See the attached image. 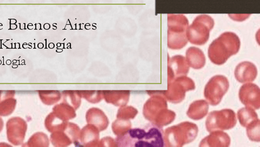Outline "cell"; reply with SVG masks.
Masks as SVG:
<instances>
[{
	"label": "cell",
	"mask_w": 260,
	"mask_h": 147,
	"mask_svg": "<svg viewBox=\"0 0 260 147\" xmlns=\"http://www.w3.org/2000/svg\"><path fill=\"white\" fill-rule=\"evenodd\" d=\"M211 132L208 136L204 138L200 146L228 147L231 144V138L225 132L218 130Z\"/></svg>",
	"instance_id": "cell-14"
},
{
	"label": "cell",
	"mask_w": 260,
	"mask_h": 147,
	"mask_svg": "<svg viewBox=\"0 0 260 147\" xmlns=\"http://www.w3.org/2000/svg\"><path fill=\"white\" fill-rule=\"evenodd\" d=\"M241 48V40L233 32H226L212 42L208 49V56L212 63L221 66Z\"/></svg>",
	"instance_id": "cell-2"
},
{
	"label": "cell",
	"mask_w": 260,
	"mask_h": 147,
	"mask_svg": "<svg viewBox=\"0 0 260 147\" xmlns=\"http://www.w3.org/2000/svg\"><path fill=\"white\" fill-rule=\"evenodd\" d=\"M246 128L247 136L249 139L253 142H260V120H255Z\"/></svg>",
	"instance_id": "cell-19"
},
{
	"label": "cell",
	"mask_w": 260,
	"mask_h": 147,
	"mask_svg": "<svg viewBox=\"0 0 260 147\" xmlns=\"http://www.w3.org/2000/svg\"><path fill=\"white\" fill-rule=\"evenodd\" d=\"M116 140L119 146H165L164 131L153 124L147 125L143 128L129 129Z\"/></svg>",
	"instance_id": "cell-1"
},
{
	"label": "cell",
	"mask_w": 260,
	"mask_h": 147,
	"mask_svg": "<svg viewBox=\"0 0 260 147\" xmlns=\"http://www.w3.org/2000/svg\"><path fill=\"white\" fill-rule=\"evenodd\" d=\"M185 58L189 67L194 69H202L206 65L205 54L196 47H190L187 50Z\"/></svg>",
	"instance_id": "cell-15"
},
{
	"label": "cell",
	"mask_w": 260,
	"mask_h": 147,
	"mask_svg": "<svg viewBox=\"0 0 260 147\" xmlns=\"http://www.w3.org/2000/svg\"><path fill=\"white\" fill-rule=\"evenodd\" d=\"M195 87L193 79L185 75L179 76L168 83V90L164 91V96L170 102L179 104L184 101L186 92L194 90Z\"/></svg>",
	"instance_id": "cell-8"
},
{
	"label": "cell",
	"mask_w": 260,
	"mask_h": 147,
	"mask_svg": "<svg viewBox=\"0 0 260 147\" xmlns=\"http://www.w3.org/2000/svg\"><path fill=\"white\" fill-rule=\"evenodd\" d=\"M250 16V14H243V15H237V14H229L230 18L235 20V21H244L245 19H246Z\"/></svg>",
	"instance_id": "cell-20"
},
{
	"label": "cell",
	"mask_w": 260,
	"mask_h": 147,
	"mask_svg": "<svg viewBox=\"0 0 260 147\" xmlns=\"http://www.w3.org/2000/svg\"><path fill=\"white\" fill-rule=\"evenodd\" d=\"M257 75L258 70L255 65L249 61L242 62L235 69V78L239 83H251L255 80Z\"/></svg>",
	"instance_id": "cell-13"
},
{
	"label": "cell",
	"mask_w": 260,
	"mask_h": 147,
	"mask_svg": "<svg viewBox=\"0 0 260 147\" xmlns=\"http://www.w3.org/2000/svg\"><path fill=\"white\" fill-rule=\"evenodd\" d=\"M237 123L236 113L231 109L213 111L209 114L206 121V128L208 132L229 130Z\"/></svg>",
	"instance_id": "cell-7"
},
{
	"label": "cell",
	"mask_w": 260,
	"mask_h": 147,
	"mask_svg": "<svg viewBox=\"0 0 260 147\" xmlns=\"http://www.w3.org/2000/svg\"><path fill=\"white\" fill-rule=\"evenodd\" d=\"M158 112L153 125L162 128L171 124L176 119V114L173 111L168 110L167 99L164 97H157L150 99L144 108L145 116L147 119L152 120L155 114Z\"/></svg>",
	"instance_id": "cell-6"
},
{
	"label": "cell",
	"mask_w": 260,
	"mask_h": 147,
	"mask_svg": "<svg viewBox=\"0 0 260 147\" xmlns=\"http://www.w3.org/2000/svg\"><path fill=\"white\" fill-rule=\"evenodd\" d=\"M238 117L241 125L244 128H247L251 123L258 119L255 110L247 107L238 110Z\"/></svg>",
	"instance_id": "cell-18"
},
{
	"label": "cell",
	"mask_w": 260,
	"mask_h": 147,
	"mask_svg": "<svg viewBox=\"0 0 260 147\" xmlns=\"http://www.w3.org/2000/svg\"><path fill=\"white\" fill-rule=\"evenodd\" d=\"M199 128L194 123L185 122L171 126L164 133L165 146L181 147L196 139Z\"/></svg>",
	"instance_id": "cell-3"
},
{
	"label": "cell",
	"mask_w": 260,
	"mask_h": 147,
	"mask_svg": "<svg viewBox=\"0 0 260 147\" xmlns=\"http://www.w3.org/2000/svg\"><path fill=\"white\" fill-rule=\"evenodd\" d=\"M188 25V20L183 14H168V48L172 50H180L187 45L188 40L186 31Z\"/></svg>",
	"instance_id": "cell-4"
},
{
	"label": "cell",
	"mask_w": 260,
	"mask_h": 147,
	"mask_svg": "<svg viewBox=\"0 0 260 147\" xmlns=\"http://www.w3.org/2000/svg\"><path fill=\"white\" fill-rule=\"evenodd\" d=\"M2 93H3L2 91H0V101H1Z\"/></svg>",
	"instance_id": "cell-22"
},
{
	"label": "cell",
	"mask_w": 260,
	"mask_h": 147,
	"mask_svg": "<svg viewBox=\"0 0 260 147\" xmlns=\"http://www.w3.org/2000/svg\"><path fill=\"white\" fill-rule=\"evenodd\" d=\"M239 98L242 104L254 110L260 108V90L256 84L246 83L242 85L239 90Z\"/></svg>",
	"instance_id": "cell-11"
},
{
	"label": "cell",
	"mask_w": 260,
	"mask_h": 147,
	"mask_svg": "<svg viewBox=\"0 0 260 147\" xmlns=\"http://www.w3.org/2000/svg\"><path fill=\"white\" fill-rule=\"evenodd\" d=\"M26 129V123L21 117H11L7 123V133L9 142L14 145L21 144L25 137Z\"/></svg>",
	"instance_id": "cell-10"
},
{
	"label": "cell",
	"mask_w": 260,
	"mask_h": 147,
	"mask_svg": "<svg viewBox=\"0 0 260 147\" xmlns=\"http://www.w3.org/2000/svg\"><path fill=\"white\" fill-rule=\"evenodd\" d=\"M229 87V81L226 76L215 75L206 85L204 95L210 105L216 106L220 104Z\"/></svg>",
	"instance_id": "cell-9"
},
{
	"label": "cell",
	"mask_w": 260,
	"mask_h": 147,
	"mask_svg": "<svg viewBox=\"0 0 260 147\" xmlns=\"http://www.w3.org/2000/svg\"><path fill=\"white\" fill-rule=\"evenodd\" d=\"M190 69L185 57L176 55L168 58V83L179 76L187 75Z\"/></svg>",
	"instance_id": "cell-12"
},
{
	"label": "cell",
	"mask_w": 260,
	"mask_h": 147,
	"mask_svg": "<svg viewBox=\"0 0 260 147\" xmlns=\"http://www.w3.org/2000/svg\"><path fill=\"white\" fill-rule=\"evenodd\" d=\"M213 19L209 15L203 14L197 16L186 31L188 42L195 45L202 46L208 42L210 32L214 28Z\"/></svg>",
	"instance_id": "cell-5"
},
{
	"label": "cell",
	"mask_w": 260,
	"mask_h": 147,
	"mask_svg": "<svg viewBox=\"0 0 260 147\" xmlns=\"http://www.w3.org/2000/svg\"><path fill=\"white\" fill-rule=\"evenodd\" d=\"M209 108L208 102L205 100L194 101L188 108L187 116L196 121L202 120L208 114Z\"/></svg>",
	"instance_id": "cell-16"
},
{
	"label": "cell",
	"mask_w": 260,
	"mask_h": 147,
	"mask_svg": "<svg viewBox=\"0 0 260 147\" xmlns=\"http://www.w3.org/2000/svg\"><path fill=\"white\" fill-rule=\"evenodd\" d=\"M14 91H7L4 98L0 101V116H7L13 113L16 106V100L14 98Z\"/></svg>",
	"instance_id": "cell-17"
},
{
	"label": "cell",
	"mask_w": 260,
	"mask_h": 147,
	"mask_svg": "<svg viewBox=\"0 0 260 147\" xmlns=\"http://www.w3.org/2000/svg\"><path fill=\"white\" fill-rule=\"evenodd\" d=\"M4 127V120L0 117V132H1Z\"/></svg>",
	"instance_id": "cell-21"
}]
</instances>
